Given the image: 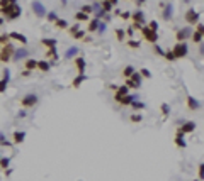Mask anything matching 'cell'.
<instances>
[{
	"mask_svg": "<svg viewBox=\"0 0 204 181\" xmlns=\"http://www.w3.org/2000/svg\"><path fill=\"white\" fill-rule=\"evenodd\" d=\"M109 2H112L114 5H118V0H109Z\"/></svg>",
	"mask_w": 204,
	"mask_h": 181,
	"instance_id": "cell-58",
	"label": "cell"
},
{
	"mask_svg": "<svg viewBox=\"0 0 204 181\" xmlns=\"http://www.w3.org/2000/svg\"><path fill=\"white\" fill-rule=\"evenodd\" d=\"M196 130V122H192V120H187V122H184V124L179 127V132H182L185 136V134H190V132H194Z\"/></svg>",
	"mask_w": 204,
	"mask_h": 181,
	"instance_id": "cell-11",
	"label": "cell"
},
{
	"mask_svg": "<svg viewBox=\"0 0 204 181\" xmlns=\"http://www.w3.org/2000/svg\"><path fill=\"white\" fill-rule=\"evenodd\" d=\"M85 58H82V56H78V58H75V68H77L78 71V75H85Z\"/></svg>",
	"mask_w": 204,
	"mask_h": 181,
	"instance_id": "cell-14",
	"label": "cell"
},
{
	"mask_svg": "<svg viewBox=\"0 0 204 181\" xmlns=\"http://www.w3.org/2000/svg\"><path fill=\"white\" fill-rule=\"evenodd\" d=\"M46 19L49 20V22H53V24H55L56 20H58V15L55 14V12H48V14H46Z\"/></svg>",
	"mask_w": 204,
	"mask_h": 181,
	"instance_id": "cell-41",
	"label": "cell"
},
{
	"mask_svg": "<svg viewBox=\"0 0 204 181\" xmlns=\"http://www.w3.org/2000/svg\"><path fill=\"white\" fill-rule=\"evenodd\" d=\"M135 100H136L135 96H131V95H126L123 100H121V103H119V105H123V107H131V103L135 102Z\"/></svg>",
	"mask_w": 204,
	"mask_h": 181,
	"instance_id": "cell-25",
	"label": "cell"
},
{
	"mask_svg": "<svg viewBox=\"0 0 204 181\" xmlns=\"http://www.w3.org/2000/svg\"><path fill=\"white\" fill-rule=\"evenodd\" d=\"M36 103H37V96L34 93H29L26 96H22V100H20V107L22 108H31V107H34Z\"/></svg>",
	"mask_w": 204,
	"mask_h": 181,
	"instance_id": "cell-7",
	"label": "cell"
},
{
	"mask_svg": "<svg viewBox=\"0 0 204 181\" xmlns=\"http://www.w3.org/2000/svg\"><path fill=\"white\" fill-rule=\"evenodd\" d=\"M9 164H10V158H2V159H0V168H2L3 171L9 168Z\"/></svg>",
	"mask_w": 204,
	"mask_h": 181,
	"instance_id": "cell-35",
	"label": "cell"
},
{
	"mask_svg": "<svg viewBox=\"0 0 204 181\" xmlns=\"http://www.w3.org/2000/svg\"><path fill=\"white\" fill-rule=\"evenodd\" d=\"M197 176H199V179H204V163L199 166V169H197Z\"/></svg>",
	"mask_w": 204,
	"mask_h": 181,
	"instance_id": "cell-47",
	"label": "cell"
},
{
	"mask_svg": "<svg viewBox=\"0 0 204 181\" xmlns=\"http://www.w3.org/2000/svg\"><path fill=\"white\" fill-rule=\"evenodd\" d=\"M3 174H5V176H10V174H12V169H5V171H3Z\"/></svg>",
	"mask_w": 204,
	"mask_h": 181,
	"instance_id": "cell-57",
	"label": "cell"
},
{
	"mask_svg": "<svg viewBox=\"0 0 204 181\" xmlns=\"http://www.w3.org/2000/svg\"><path fill=\"white\" fill-rule=\"evenodd\" d=\"M175 37H177V43H185L189 37H192V31H190L189 27L185 29H179V31L175 32Z\"/></svg>",
	"mask_w": 204,
	"mask_h": 181,
	"instance_id": "cell-8",
	"label": "cell"
},
{
	"mask_svg": "<svg viewBox=\"0 0 204 181\" xmlns=\"http://www.w3.org/2000/svg\"><path fill=\"white\" fill-rule=\"evenodd\" d=\"M153 53L158 54V56H165V51H163V49H162L158 44H153Z\"/></svg>",
	"mask_w": 204,
	"mask_h": 181,
	"instance_id": "cell-40",
	"label": "cell"
},
{
	"mask_svg": "<svg viewBox=\"0 0 204 181\" xmlns=\"http://www.w3.org/2000/svg\"><path fill=\"white\" fill-rule=\"evenodd\" d=\"M126 95H130V88H128L126 85H123V86H119L118 91L114 93V100H116L118 103H121V100H123Z\"/></svg>",
	"mask_w": 204,
	"mask_h": 181,
	"instance_id": "cell-13",
	"label": "cell"
},
{
	"mask_svg": "<svg viewBox=\"0 0 204 181\" xmlns=\"http://www.w3.org/2000/svg\"><path fill=\"white\" fill-rule=\"evenodd\" d=\"M85 80H87V75H78V76L72 81V86L73 88H80V85L85 81Z\"/></svg>",
	"mask_w": 204,
	"mask_h": 181,
	"instance_id": "cell-24",
	"label": "cell"
},
{
	"mask_svg": "<svg viewBox=\"0 0 204 181\" xmlns=\"http://www.w3.org/2000/svg\"><path fill=\"white\" fill-rule=\"evenodd\" d=\"M184 19H185L187 24H190V26H197L199 24V12L196 10L194 7H190V9H187Z\"/></svg>",
	"mask_w": 204,
	"mask_h": 181,
	"instance_id": "cell-4",
	"label": "cell"
},
{
	"mask_svg": "<svg viewBox=\"0 0 204 181\" xmlns=\"http://www.w3.org/2000/svg\"><path fill=\"white\" fill-rule=\"evenodd\" d=\"M194 181H201V179H194Z\"/></svg>",
	"mask_w": 204,
	"mask_h": 181,
	"instance_id": "cell-61",
	"label": "cell"
},
{
	"mask_svg": "<svg viewBox=\"0 0 204 181\" xmlns=\"http://www.w3.org/2000/svg\"><path fill=\"white\" fill-rule=\"evenodd\" d=\"M104 31H106V24L101 22V26H99V32H104Z\"/></svg>",
	"mask_w": 204,
	"mask_h": 181,
	"instance_id": "cell-55",
	"label": "cell"
},
{
	"mask_svg": "<svg viewBox=\"0 0 204 181\" xmlns=\"http://www.w3.org/2000/svg\"><path fill=\"white\" fill-rule=\"evenodd\" d=\"M2 24H3V19H2V17H0V26H2Z\"/></svg>",
	"mask_w": 204,
	"mask_h": 181,
	"instance_id": "cell-59",
	"label": "cell"
},
{
	"mask_svg": "<svg viewBox=\"0 0 204 181\" xmlns=\"http://www.w3.org/2000/svg\"><path fill=\"white\" fill-rule=\"evenodd\" d=\"M20 75H22L24 78H27L29 75H31V71H29V70H24V71H22V73H20Z\"/></svg>",
	"mask_w": 204,
	"mask_h": 181,
	"instance_id": "cell-54",
	"label": "cell"
},
{
	"mask_svg": "<svg viewBox=\"0 0 204 181\" xmlns=\"http://www.w3.org/2000/svg\"><path fill=\"white\" fill-rule=\"evenodd\" d=\"M128 46H130L131 49H138L141 46V43H140V41H135V39H130V41H128Z\"/></svg>",
	"mask_w": 204,
	"mask_h": 181,
	"instance_id": "cell-38",
	"label": "cell"
},
{
	"mask_svg": "<svg viewBox=\"0 0 204 181\" xmlns=\"http://www.w3.org/2000/svg\"><path fill=\"white\" fill-rule=\"evenodd\" d=\"M9 36H10V39L17 41V43H20L22 46L27 44V37L24 36V34H19V32H9Z\"/></svg>",
	"mask_w": 204,
	"mask_h": 181,
	"instance_id": "cell-17",
	"label": "cell"
},
{
	"mask_svg": "<svg viewBox=\"0 0 204 181\" xmlns=\"http://www.w3.org/2000/svg\"><path fill=\"white\" fill-rule=\"evenodd\" d=\"M162 113H163L165 117H167L168 113H170V107H168L167 103H162Z\"/></svg>",
	"mask_w": 204,
	"mask_h": 181,
	"instance_id": "cell-46",
	"label": "cell"
},
{
	"mask_svg": "<svg viewBox=\"0 0 204 181\" xmlns=\"http://www.w3.org/2000/svg\"><path fill=\"white\" fill-rule=\"evenodd\" d=\"M55 26H56L58 29H68V22H66V20H63V19H58L56 22H55Z\"/></svg>",
	"mask_w": 204,
	"mask_h": 181,
	"instance_id": "cell-34",
	"label": "cell"
},
{
	"mask_svg": "<svg viewBox=\"0 0 204 181\" xmlns=\"http://www.w3.org/2000/svg\"><path fill=\"white\" fill-rule=\"evenodd\" d=\"M190 39H192L194 44H199V43L204 39V37H202V34H201L199 31H192V37H190Z\"/></svg>",
	"mask_w": 204,
	"mask_h": 181,
	"instance_id": "cell-28",
	"label": "cell"
},
{
	"mask_svg": "<svg viewBox=\"0 0 204 181\" xmlns=\"http://www.w3.org/2000/svg\"><path fill=\"white\" fill-rule=\"evenodd\" d=\"M165 59H167V61H177V58H175V54H174V51H170V49H168V51H165Z\"/></svg>",
	"mask_w": 204,
	"mask_h": 181,
	"instance_id": "cell-37",
	"label": "cell"
},
{
	"mask_svg": "<svg viewBox=\"0 0 204 181\" xmlns=\"http://www.w3.org/2000/svg\"><path fill=\"white\" fill-rule=\"evenodd\" d=\"M10 3H17V2H15V0H10Z\"/></svg>",
	"mask_w": 204,
	"mask_h": 181,
	"instance_id": "cell-60",
	"label": "cell"
},
{
	"mask_svg": "<svg viewBox=\"0 0 204 181\" xmlns=\"http://www.w3.org/2000/svg\"><path fill=\"white\" fill-rule=\"evenodd\" d=\"M32 10H34V14L37 17H44V15H46V10H44V7H43L41 2H32Z\"/></svg>",
	"mask_w": 204,
	"mask_h": 181,
	"instance_id": "cell-15",
	"label": "cell"
},
{
	"mask_svg": "<svg viewBox=\"0 0 204 181\" xmlns=\"http://www.w3.org/2000/svg\"><path fill=\"white\" fill-rule=\"evenodd\" d=\"M41 44L44 46V48H48V49H51V48H56V39H51V37H44V39H41Z\"/></svg>",
	"mask_w": 204,
	"mask_h": 181,
	"instance_id": "cell-22",
	"label": "cell"
},
{
	"mask_svg": "<svg viewBox=\"0 0 204 181\" xmlns=\"http://www.w3.org/2000/svg\"><path fill=\"white\" fill-rule=\"evenodd\" d=\"M77 53H78V49H77V48H70L68 51L65 53V58H66V59H70V58L77 56Z\"/></svg>",
	"mask_w": 204,
	"mask_h": 181,
	"instance_id": "cell-33",
	"label": "cell"
},
{
	"mask_svg": "<svg viewBox=\"0 0 204 181\" xmlns=\"http://www.w3.org/2000/svg\"><path fill=\"white\" fill-rule=\"evenodd\" d=\"M107 86H109L111 90H114V91H118V88H119L118 85H116V83H109V85H107Z\"/></svg>",
	"mask_w": 204,
	"mask_h": 181,
	"instance_id": "cell-53",
	"label": "cell"
},
{
	"mask_svg": "<svg viewBox=\"0 0 204 181\" xmlns=\"http://www.w3.org/2000/svg\"><path fill=\"white\" fill-rule=\"evenodd\" d=\"M196 31H199V32H201V34H202V37H204V24H201V22H199L197 26H196Z\"/></svg>",
	"mask_w": 204,
	"mask_h": 181,
	"instance_id": "cell-51",
	"label": "cell"
},
{
	"mask_svg": "<svg viewBox=\"0 0 204 181\" xmlns=\"http://www.w3.org/2000/svg\"><path fill=\"white\" fill-rule=\"evenodd\" d=\"M148 27L152 29V31H155V32H157V31H158V22H157V20H152V22L148 24Z\"/></svg>",
	"mask_w": 204,
	"mask_h": 181,
	"instance_id": "cell-48",
	"label": "cell"
},
{
	"mask_svg": "<svg viewBox=\"0 0 204 181\" xmlns=\"http://www.w3.org/2000/svg\"><path fill=\"white\" fill-rule=\"evenodd\" d=\"M99 26H101V19H92L89 22V29H87V32H95V31H99Z\"/></svg>",
	"mask_w": 204,
	"mask_h": 181,
	"instance_id": "cell-20",
	"label": "cell"
},
{
	"mask_svg": "<svg viewBox=\"0 0 204 181\" xmlns=\"http://www.w3.org/2000/svg\"><path fill=\"white\" fill-rule=\"evenodd\" d=\"M75 19H77L78 22H87V20H89V15L84 14V12H77V14H75Z\"/></svg>",
	"mask_w": 204,
	"mask_h": 181,
	"instance_id": "cell-32",
	"label": "cell"
},
{
	"mask_svg": "<svg viewBox=\"0 0 204 181\" xmlns=\"http://www.w3.org/2000/svg\"><path fill=\"white\" fill-rule=\"evenodd\" d=\"M162 9H163V12H162V17H163L165 20H170L174 15V5L172 3H162Z\"/></svg>",
	"mask_w": 204,
	"mask_h": 181,
	"instance_id": "cell-12",
	"label": "cell"
},
{
	"mask_svg": "<svg viewBox=\"0 0 204 181\" xmlns=\"http://www.w3.org/2000/svg\"><path fill=\"white\" fill-rule=\"evenodd\" d=\"M131 107L136 108V110H143V108H145V103H143V102H136V100H135V102L131 103Z\"/></svg>",
	"mask_w": 204,
	"mask_h": 181,
	"instance_id": "cell-42",
	"label": "cell"
},
{
	"mask_svg": "<svg viewBox=\"0 0 204 181\" xmlns=\"http://www.w3.org/2000/svg\"><path fill=\"white\" fill-rule=\"evenodd\" d=\"M174 142H175V146L180 147V149L187 146V142H185V139H184V134L179 132V130H177V134H175V139H174Z\"/></svg>",
	"mask_w": 204,
	"mask_h": 181,
	"instance_id": "cell-18",
	"label": "cell"
},
{
	"mask_svg": "<svg viewBox=\"0 0 204 181\" xmlns=\"http://www.w3.org/2000/svg\"><path fill=\"white\" fill-rule=\"evenodd\" d=\"M101 7H102V10L107 14V12H111L112 9H114V3H112V2H109V0H102Z\"/></svg>",
	"mask_w": 204,
	"mask_h": 181,
	"instance_id": "cell-26",
	"label": "cell"
},
{
	"mask_svg": "<svg viewBox=\"0 0 204 181\" xmlns=\"http://www.w3.org/2000/svg\"><path fill=\"white\" fill-rule=\"evenodd\" d=\"M133 34H135V32H133V27H128V29H126V36L131 39V37H133Z\"/></svg>",
	"mask_w": 204,
	"mask_h": 181,
	"instance_id": "cell-52",
	"label": "cell"
},
{
	"mask_svg": "<svg viewBox=\"0 0 204 181\" xmlns=\"http://www.w3.org/2000/svg\"><path fill=\"white\" fill-rule=\"evenodd\" d=\"M9 39H10V36H9V34H0V46L9 44Z\"/></svg>",
	"mask_w": 204,
	"mask_h": 181,
	"instance_id": "cell-39",
	"label": "cell"
},
{
	"mask_svg": "<svg viewBox=\"0 0 204 181\" xmlns=\"http://www.w3.org/2000/svg\"><path fill=\"white\" fill-rule=\"evenodd\" d=\"M14 54H15V48H14L12 43L2 46V48H0V63H9L12 58H14Z\"/></svg>",
	"mask_w": 204,
	"mask_h": 181,
	"instance_id": "cell-2",
	"label": "cell"
},
{
	"mask_svg": "<svg viewBox=\"0 0 204 181\" xmlns=\"http://www.w3.org/2000/svg\"><path fill=\"white\" fill-rule=\"evenodd\" d=\"M19 117H20V119H24V117H26V110H20L19 112Z\"/></svg>",
	"mask_w": 204,
	"mask_h": 181,
	"instance_id": "cell-56",
	"label": "cell"
},
{
	"mask_svg": "<svg viewBox=\"0 0 204 181\" xmlns=\"http://www.w3.org/2000/svg\"><path fill=\"white\" fill-rule=\"evenodd\" d=\"M131 20H133V24H136V26L143 27V26H145V14H143L141 10L133 12V14H131Z\"/></svg>",
	"mask_w": 204,
	"mask_h": 181,
	"instance_id": "cell-10",
	"label": "cell"
},
{
	"mask_svg": "<svg viewBox=\"0 0 204 181\" xmlns=\"http://www.w3.org/2000/svg\"><path fill=\"white\" fill-rule=\"evenodd\" d=\"M0 159H2V156H0Z\"/></svg>",
	"mask_w": 204,
	"mask_h": 181,
	"instance_id": "cell-62",
	"label": "cell"
},
{
	"mask_svg": "<svg viewBox=\"0 0 204 181\" xmlns=\"http://www.w3.org/2000/svg\"><path fill=\"white\" fill-rule=\"evenodd\" d=\"M101 2H102V0H101Z\"/></svg>",
	"mask_w": 204,
	"mask_h": 181,
	"instance_id": "cell-63",
	"label": "cell"
},
{
	"mask_svg": "<svg viewBox=\"0 0 204 181\" xmlns=\"http://www.w3.org/2000/svg\"><path fill=\"white\" fill-rule=\"evenodd\" d=\"M80 12H84V14H87V15H89V14H92V12H94V7H90V5H84V7H82V10Z\"/></svg>",
	"mask_w": 204,
	"mask_h": 181,
	"instance_id": "cell-45",
	"label": "cell"
},
{
	"mask_svg": "<svg viewBox=\"0 0 204 181\" xmlns=\"http://www.w3.org/2000/svg\"><path fill=\"white\" fill-rule=\"evenodd\" d=\"M140 73H141V76H145V78H152V71L146 70V68H141Z\"/></svg>",
	"mask_w": 204,
	"mask_h": 181,
	"instance_id": "cell-44",
	"label": "cell"
},
{
	"mask_svg": "<svg viewBox=\"0 0 204 181\" xmlns=\"http://www.w3.org/2000/svg\"><path fill=\"white\" fill-rule=\"evenodd\" d=\"M46 59H58V54H56V48H51L46 51Z\"/></svg>",
	"mask_w": 204,
	"mask_h": 181,
	"instance_id": "cell-30",
	"label": "cell"
},
{
	"mask_svg": "<svg viewBox=\"0 0 204 181\" xmlns=\"http://www.w3.org/2000/svg\"><path fill=\"white\" fill-rule=\"evenodd\" d=\"M172 51H174V54H175L177 59H184V58L187 56V53H189V48H187L185 43H177L172 48Z\"/></svg>",
	"mask_w": 204,
	"mask_h": 181,
	"instance_id": "cell-5",
	"label": "cell"
},
{
	"mask_svg": "<svg viewBox=\"0 0 204 181\" xmlns=\"http://www.w3.org/2000/svg\"><path fill=\"white\" fill-rule=\"evenodd\" d=\"M49 68H51V66H49V63H48L46 59L37 61V70H39V71H43V73H48Z\"/></svg>",
	"mask_w": 204,
	"mask_h": 181,
	"instance_id": "cell-23",
	"label": "cell"
},
{
	"mask_svg": "<svg viewBox=\"0 0 204 181\" xmlns=\"http://www.w3.org/2000/svg\"><path fill=\"white\" fill-rule=\"evenodd\" d=\"M185 103H187V108H189V110H197V108L201 107V103H199L194 96H190V95H187Z\"/></svg>",
	"mask_w": 204,
	"mask_h": 181,
	"instance_id": "cell-16",
	"label": "cell"
},
{
	"mask_svg": "<svg viewBox=\"0 0 204 181\" xmlns=\"http://www.w3.org/2000/svg\"><path fill=\"white\" fill-rule=\"evenodd\" d=\"M141 36H143V39L146 41V43H150V44H157L158 43V32L152 31L148 26L141 27Z\"/></svg>",
	"mask_w": 204,
	"mask_h": 181,
	"instance_id": "cell-3",
	"label": "cell"
},
{
	"mask_svg": "<svg viewBox=\"0 0 204 181\" xmlns=\"http://www.w3.org/2000/svg\"><path fill=\"white\" fill-rule=\"evenodd\" d=\"M141 78H143V76H141L140 71H138V73L135 71V73H133L131 76L126 80V83H124V85H126L128 88H136V90H138V88L141 86Z\"/></svg>",
	"mask_w": 204,
	"mask_h": 181,
	"instance_id": "cell-6",
	"label": "cell"
},
{
	"mask_svg": "<svg viewBox=\"0 0 204 181\" xmlns=\"http://www.w3.org/2000/svg\"><path fill=\"white\" fill-rule=\"evenodd\" d=\"M0 14H2L7 20H14L22 14V9H20V5H17V3H12V5L5 7V9H0Z\"/></svg>",
	"mask_w": 204,
	"mask_h": 181,
	"instance_id": "cell-1",
	"label": "cell"
},
{
	"mask_svg": "<svg viewBox=\"0 0 204 181\" xmlns=\"http://www.w3.org/2000/svg\"><path fill=\"white\" fill-rule=\"evenodd\" d=\"M9 5H12L10 0H0V9H5V7H9Z\"/></svg>",
	"mask_w": 204,
	"mask_h": 181,
	"instance_id": "cell-50",
	"label": "cell"
},
{
	"mask_svg": "<svg viewBox=\"0 0 204 181\" xmlns=\"http://www.w3.org/2000/svg\"><path fill=\"white\" fill-rule=\"evenodd\" d=\"M27 56V49L22 48V49H15V54H14V59H20V58H26Z\"/></svg>",
	"mask_w": 204,
	"mask_h": 181,
	"instance_id": "cell-29",
	"label": "cell"
},
{
	"mask_svg": "<svg viewBox=\"0 0 204 181\" xmlns=\"http://www.w3.org/2000/svg\"><path fill=\"white\" fill-rule=\"evenodd\" d=\"M133 73H135V68H133L131 65H128V66H124V68H123V76L126 78V80L130 78V76H131Z\"/></svg>",
	"mask_w": 204,
	"mask_h": 181,
	"instance_id": "cell-27",
	"label": "cell"
},
{
	"mask_svg": "<svg viewBox=\"0 0 204 181\" xmlns=\"http://www.w3.org/2000/svg\"><path fill=\"white\" fill-rule=\"evenodd\" d=\"M116 39L118 41H124V36H126V31H123V29H116Z\"/></svg>",
	"mask_w": 204,
	"mask_h": 181,
	"instance_id": "cell-36",
	"label": "cell"
},
{
	"mask_svg": "<svg viewBox=\"0 0 204 181\" xmlns=\"http://www.w3.org/2000/svg\"><path fill=\"white\" fill-rule=\"evenodd\" d=\"M24 66H26V70H29V71H34L37 68V61L32 59V58H27V59L24 61Z\"/></svg>",
	"mask_w": 204,
	"mask_h": 181,
	"instance_id": "cell-21",
	"label": "cell"
},
{
	"mask_svg": "<svg viewBox=\"0 0 204 181\" xmlns=\"http://www.w3.org/2000/svg\"><path fill=\"white\" fill-rule=\"evenodd\" d=\"M141 120H143V113H133V115H130V122H133V124H138Z\"/></svg>",
	"mask_w": 204,
	"mask_h": 181,
	"instance_id": "cell-31",
	"label": "cell"
},
{
	"mask_svg": "<svg viewBox=\"0 0 204 181\" xmlns=\"http://www.w3.org/2000/svg\"><path fill=\"white\" fill-rule=\"evenodd\" d=\"M0 146H7V147H10V146H12V142H9V141H7L3 134H0Z\"/></svg>",
	"mask_w": 204,
	"mask_h": 181,
	"instance_id": "cell-43",
	"label": "cell"
},
{
	"mask_svg": "<svg viewBox=\"0 0 204 181\" xmlns=\"http://www.w3.org/2000/svg\"><path fill=\"white\" fill-rule=\"evenodd\" d=\"M119 17L123 19V20H130V19H131V14H130V12H121Z\"/></svg>",
	"mask_w": 204,
	"mask_h": 181,
	"instance_id": "cell-49",
	"label": "cell"
},
{
	"mask_svg": "<svg viewBox=\"0 0 204 181\" xmlns=\"http://www.w3.org/2000/svg\"><path fill=\"white\" fill-rule=\"evenodd\" d=\"M12 139H14V144H22L24 139H26V132H20V130H15L14 136H12Z\"/></svg>",
	"mask_w": 204,
	"mask_h": 181,
	"instance_id": "cell-19",
	"label": "cell"
},
{
	"mask_svg": "<svg viewBox=\"0 0 204 181\" xmlns=\"http://www.w3.org/2000/svg\"><path fill=\"white\" fill-rule=\"evenodd\" d=\"M85 32H87V31H82L78 26L68 27V34L72 36L73 39H85Z\"/></svg>",
	"mask_w": 204,
	"mask_h": 181,
	"instance_id": "cell-9",
	"label": "cell"
}]
</instances>
